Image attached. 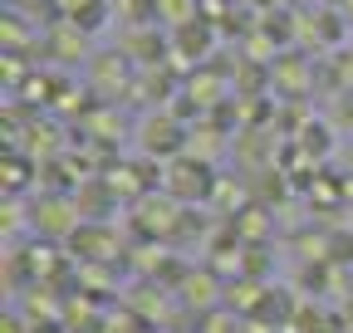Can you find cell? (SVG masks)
Instances as JSON below:
<instances>
[{"mask_svg":"<svg viewBox=\"0 0 353 333\" xmlns=\"http://www.w3.org/2000/svg\"><path fill=\"white\" fill-rule=\"evenodd\" d=\"M172 186H167V196H176V201H206L211 196V166H201L196 157H187L182 152V162H172Z\"/></svg>","mask_w":353,"mask_h":333,"instance_id":"1","label":"cell"},{"mask_svg":"<svg viewBox=\"0 0 353 333\" xmlns=\"http://www.w3.org/2000/svg\"><path fill=\"white\" fill-rule=\"evenodd\" d=\"M143 147L157 152V157H167V152H176V147L187 152V133L176 128L172 118H148V142H143Z\"/></svg>","mask_w":353,"mask_h":333,"instance_id":"2","label":"cell"}]
</instances>
